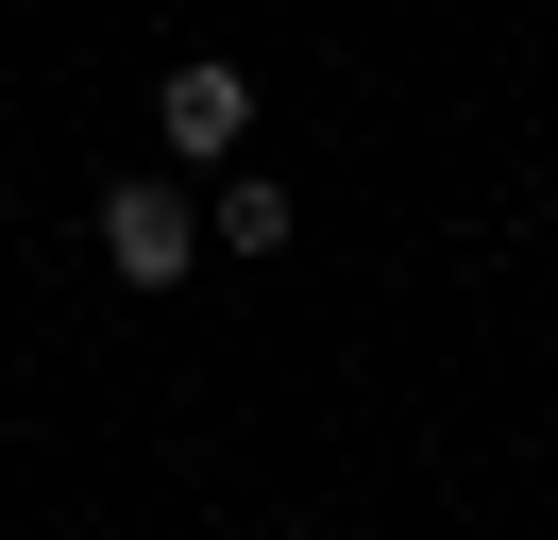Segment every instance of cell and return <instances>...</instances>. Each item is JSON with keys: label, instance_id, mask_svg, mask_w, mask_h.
<instances>
[{"label": "cell", "instance_id": "cell-3", "mask_svg": "<svg viewBox=\"0 0 558 540\" xmlns=\"http://www.w3.org/2000/svg\"><path fill=\"white\" fill-rule=\"evenodd\" d=\"M204 236H220V254H288V186H271V169H238V186L204 202Z\"/></svg>", "mask_w": 558, "mask_h": 540}, {"label": "cell", "instance_id": "cell-2", "mask_svg": "<svg viewBox=\"0 0 558 540\" xmlns=\"http://www.w3.org/2000/svg\"><path fill=\"white\" fill-rule=\"evenodd\" d=\"M153 135H170L186 169H220V152L254 135V68H238V51H186L170 85H153Z\"/></svg>", "mask_w": 558, "mask_h": 540}, {"label": "cell", "instance_id": "cell-1", "mask_svg": "<svg viewBox=\"0 0 558 540\" xmlns=\"http://www.w3.org/2000/svg\"><path fill=\"white\" fill-rule=\"evenodd\" d=\"M186 254H204V220H186V186H170V169L102 186V270H119V287H186Z\"/></svg>", "mask_w": 558, "mask_h": 540}]
</instances>
